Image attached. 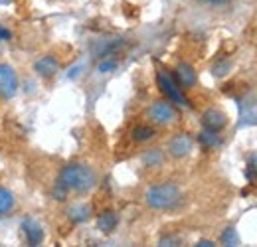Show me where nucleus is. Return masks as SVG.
I'll return each instance as SVG.
<instances>
[{"label":"nucleus","mask_w":257,"mask_h":247,"mask_svg":"<svg viewBox=\"0 0 257 247\" xmlns=\"http://www.w3.org/2000/svg\"><path fill=\"white\" fill-rule=\"evenodd\" d=\"M58 180H60L69 192H75V194H87V192H91V190L95 188L97 174L89 164H83V162H71V164H65L64 168H62Z\"/></svg>","instance_id":"obj_1"},{"label":"nucleus","mask_w":257,"mask_h":247,"mask_svg":"<svg viewBox=\"0 0 257 247\" xmlns=\"http://www.w3.org/2000/svg\"><path fill=\"white\" fill-rule=\"evenodd\" d=\"M145 202L155 212H168L182 202V190L174 182L153 184L145 194Z\"/></svg>","instance_id":"obj_2"},{"label":"nucleus","mask_w":257,"mask_h":247,"mask_svg":"<svg viewBox=\"0 0 257 247\" xmlns=\"http://www.w3.org/2000/svg\"><path fill=\"white\" fill-rule=\"evenodd\" d=\"M147 117H149L151 125H155V127H170L172 123L178 121V111L172 101L162 99V101L151 103V107L147 109Z\"/></svg>","instance_id":"obj_3"},{"label":"nucleus","mask_w":257,"mask_h":247,"mask_svg":"<svg viewBox=\"0 0 257 247\" xmlns=\"http://www.w3.org/2000/svg\"><path fill=\"white\" fill-rule=\"evenodd\" d=\"M157 85H159V89L162 91V95L168 101H172L174 105H180V107H188L190 105L188 99L182 93V87L176 83L174 73H168L166 69H159L157 71Z\"/></svg>","instance_id":"obj_4"},{"label":"nucleus","mask_w":257,"mask_h":247,"mask_svg":"<svg viewBox=\"0 0 257 247\" xmlns=\"http://www.w3.org/2000/svg\"><path fill=\"white\" fill-rule=\"evenodd\" d=\"M18 73L16 69L6 62H0V97L2 99H12L18 93Z\"/></svg>","instance_id":"obj_5"},{"label":"nucleus","mask_w":257,"mask_h":247,"mask_svg":"<svg viewBox=\"0 0 257 247\" xmlns=\"http://www.w3.org/2000/svg\"><path fill=\"white\" fill-rule=\"evenodd\" d=\"M194 149V139L188 133H176L168 139V145H166V153L172 156V158H186V156L192 153Z\"/></svg>","instance_id":"obj_6"},{"label":"nucleus","mask_w":257,"mask_h":247,"mask_svg":"<svg viewBox=\"0 0 257 247\" xmlns=\"http://www.w3.org/2000/svg\"><path fill=\"white\" fill-rule=\"evenodd\" d=\"M34 71H36V75L42 77V79H52V77H56V73L60 71V62H58V58H56L54 54H46V56H42V58L36 60Z\"/></svg>","instance_id":"obj_7"},{"label":"nucleus","mask_w":257,"mask_h":247,"mask_svg":"<svg viewBox=\"0 0 257 247\" xmlns=\"http://www.w3.org/2000/svg\"><path fill=\"white\" fill-rule=\"evenodd\" d=\"M174 79H176V83H178L182 89H192L194 85L198 83V75H196L194 67L186 62H180L176 65V69H174Z\"/></svg>","instance_id":"obj_8"},{"label":"nucleus","mask_w":257,"mask_h":247,"mask_svg":"<svg viewBox=\"0 0 257 247\" xmlns=\"http://www.w3.org/2000/svg\"><path fill=\"white\" fill-rule=\"evenodd\" d=\"M202 125H204V129H208V131L220 133V131H224L225 125H227V117H225L224 111H220V109H208V111H204V115H202Z\"/></svg>","instance_id":"obj_9"},{"label":"nucleus","mask_w":257,"mask_h":247,"mask_svg":"<svg viewBox=\"0 0 257 247\" xmlns=\"http://www.w3.org/2000/svg\"><path fill=\"white\" fill-rule=\"evenodd\" d=\"M22 231H24V237H26L28 245H40L44 241V229L34 219H24L22 221Z\"/></svg>","instance_id":"obj_10"},{"label":"nucleus","mask_w":257,"mask_h":247,"mask_svg":"<svg viewBox=\"0 0 257 247\" xmlns=\"http://www.w3.org/2000/svg\"><path fill=\"white\" fill-rule=\"evenodd\" d=\"M157 137V129H155V125H137L133 131H131V139L135 141V143H149V141H153Z\"/></svg>","instance_id":"obj_11"},{"label":"nucleus","mask_w":257,"mask_h":247,"mask_svg":"<svg viewBox=\"0 0 257 247\" xmlns=\"http://www.w3.org/2000/svg\"><path fill=\"white\" fill-rule=\"evenodd\" d=\"M117 223H119V217H117V214L113 210H105V212H101L99 217H97V227L103 233H111L117 227Z\"/></svg>","instance_id":"obj_12"},{"label":"nucleus","mask_w":257,"mask_h":247,"mask_svg":"<svg viewBox=\"0 0 257 247\" xmlns=\"http://www.w3.org/2000/svg\"><path fill=\"white\" fill-rule=\"evenodd\" d=\"M198 143H200L206 151H214V149H218V147L222 145V137H220V133H216V131L204 129V131L200 133V137H198Z\"/></svg>","instance_id":"obj_13"},{"label":"nucleus","mask_w":257,"mask_h":247,"mask_svg":"<svg viewBox=\"0 0 257 247\" xmlns=\"http://www.w3.org/2000/svg\"><path fill=\"white\" fill-rule=\"evenodd\" d=\"M141 160L147 168H159L164 164V153L161 149H147L141 156Z\"/></svg>","instance_id":"obj_14"},{"label":"nucleus","mask_w":257,"mask_h":247,"mask_svg":"<svg viewBox=\"0 0 257 247\" xmlns=\"http://www.w3.org/2000/svg\"><path fill=\"white\" fill-rule=\"evenodd\" d=\"M16 208V198L8 188L0 186V216H8L12 214Z\"/></svg>","instance_id":"obj_15"},{"label":"nucleus","mask_w":257,"mask_h":247,"mask_svg":"<svg viewBox=\"0 0 257 247\" xmlns=\"http://www.w3.org/2000/svg\"><path fill=\"white\" fill-rule=\"evenodd\" d=\"M67 216L73 223H83L85 219H89L91 216V208L87 204H73L69 210H67Z\"/></svg>","instance_id":"obj_16"},{"label":"nucleus","mask_w":257,"mask_h":247,"mask_svg":"<svg viewBox=\"0 0 257 247\" xmlns=\"http://www.w3.org/2000/svg\"><path fill=\"white\" fill-rule=\"evenodd\" d=\"M220 243H222V245H239L237 231H235L233 227H227L224 233L220 235Z\"/></svg>","instance_id":"obj_17"},{"label":"nucleus","mask_w":257,"mask_h":247,"mask_svg":"<svg viewBox=\"0 0 257 247\" xmlns=\"http://www.w3.org/2000/svg\"><path fill=\"white\" fill-rule=\"evenodd\" d=\"M67 194H69V190H67V188L58 180L56 186H54V198H56L58 202H64L65 198H67Z\"/></svg>","instance_id":"obj_18"},{"label":"nucleus","mask_w":257,"mask_h":247,"mask_svg":"<svg viewBox=\"0 0 257 247\" xmlns=\"http://www.w3.org/2000/svg\"><path fill=\"white\" fill-rule=\"evenodd\" d=\"M113 69H117V62H115V60H105V62L99 63V71H101V73H109V71H113Z\"/></svg>","instance_id":"obj_19"},{"label":"nucleus","mask_w":257,"mask_h":247,"mask_svg":"<svg viewBox=\"0 0 257 247\" xmlns=\"http://www.w3.org/2000/svg\"><path fill=\"white\" fill-rule=\"evenodd\" d=\"M10 38H12V32L4 28V26H0V42H10Z\"/></svg>","instance_id":"obj_20"},{"label":"nucleus","mask_w":257,"mask_h":247,"mask_svg":"<svg viewBox=\"0 0 257 247\" xmlns=\"http://www.w3.org/2000/svg\"><path fill=\"white\" fill-rule=\"evenodd\" d=\"M249 168H251V172L257 176V155H253L249 158Z\"/></svg>","instance_id":"obj_21"},{"label":"nucleus","mask_w":257,"mask_h":247,"mask_svg":"<svg viewBox=\"0 0 257 247\" xmlns=\"http://www.w3.org/2000/svg\"><path fill=\"white\" fill-rule=\"evenodd\" d=\"M210 4H225V2H231V0H206Z\"/></svg>","instance_id":"obj_22"},{"label":"nucleus","mask_w":257,"mask_h":247,"mask_svg":"<svg viewBox=\"0 0 257 247\" xmlns=\"http://www.w3.org/2000/svg\"><path fill=\"white\" fill-rule=\"evenodd\" d=\"M198 245H214V241H208V239H202V241H198Z\"/></svg>","instance_id":"obj_23"},{"label":"nucleus","mask_w":257,"mask_h":247,"mask_svg":"<svg viewBox=\"0 0 257 247\" xmlns=\"http://www.w3.org/2000/svg\"><path fill=\"white\" fill-rule=\"evenodd\" d=\"M8 4H14V0H0V6H8Z\"/></svg>","instance_id":"obj_24"}]
</instances>
